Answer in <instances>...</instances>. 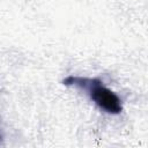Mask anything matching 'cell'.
Listing matches in <instances>:
<instances>
[{
    "label": "cell",
    "mask_w": 148,
    "mask_h": 148,
    "mask_svg": "<svg viewBox=\"0 0 148 148\" xmlns=\"http://www.w3.org/2000/svg\"><path fill=\"white\" fill-rule=\"evenodd\" d=\"M66 84H74L76 87H81L86 89L91 99L104 111L109 113L117 114L121 111V103L119 97L109 88L102 84L101 81L95 79H86V77H76L69 76L65 80Z\"/></svg>",
    "instance_id": "1"
}]
</instances>
